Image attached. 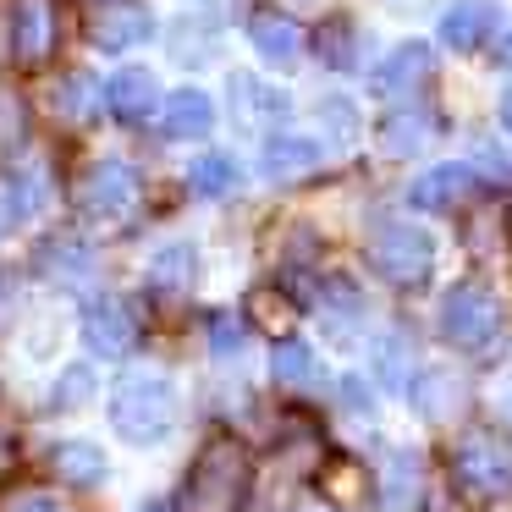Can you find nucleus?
<instances>
[{
	"label": "nucleus",
	"mask_w": 512,
	"mask_h": 512,
	"mask_svg": "<svg viewBox=\"0 0 512 512\" xmlns=\"http://www.w3.org/2000/svg\"><path fill=\"white\" fill-rule=\"evenodd\" d=\"M369 265L380 270V281L391 287H424L435 265V243L408 221H386L369 232Z\"/></svg>",
	"instance_id": "5"
},
{
	"label": "nucleus",
	"mask_w": 512,
	"mask_h": 512,
	"mask_svg": "<svg viewBox=\"0 0 512 512\" xmlns=\"http://www.w3.org/2000/svg\"><path fill=\"white\" fill-rule=\"evenodd\" d=\"M314 50H320V61L325 67H353V56H358V39H353V23H325L320 28V39H314Z\"/></svg>",
	"instance_id": "26"
},
{
	"label": "nucleus",
	"mask_w": 512,
	"mask_h": 512,
	"mask_svg": "<svg viewBox=\"0 0 512 512\" xmlns=\"http://www.w3.org/2000/svg\"><path fill=\"white\" fill-rule=\"evenodd\" d=\"M111 424H116V435L133 441V446L166 441L171 424H177V391H171V380L166 375H127V380H116Z\"/></svg>",
	"instance_id": "2"
},
{
	"label": "nucleus",
	"mask_w": 512,
	"mask_h": 512,
	"mask_svg": "<svg viewBox=\"0 0 512 512\" xmlns=\"http://www.w3.org/2000/svg\"><path fill=\"white\" fill-rule=\"evenodd\" d=\"M501 67H512V34L501 39Z\"/></svg>",
	"instance_id": "36"
},
{
	"label": "nucleus",
	"mask_w": 512,
	"mask_h": 512,
	"mask_svg": "<svg viewBox=\"0 0 512 512\" xmlns=\"http://www.w3.org/2000/svg\"><path fill=\"white\" fill-rule=\"evenodd\" d=\"M457 402V380L446 375V369H430V375L419 380V413H430V419H446Z\"/></svg>",
	"instance_id": "27"
},
{
	"label": "nucleus",
	"mask_w": 512,
	"mask_h": 512,
	"mask_svg": "<svg viewBox=\"0 0 512 512\" xmlns=\"http://www.w3.org/2000/svg\"><path fill=\"white\" fill-rule=\"evenodd\" d=\"M441 336L463 353H479L501 336V298L485 281H457L441 303Z\"/></svg>",
	"instance_id": "3"
},
{
	"label": "nucleus",
	"mask_w": 512,
	"mask_h": 512,
	"mask_svg": "<svg viewBox=\"0 0 512 512\" xmlns=\"http://www.w3.org/2000/svg\"><path fill=\"white\" fill-rule=\"evenodd\" d=\"M342 397H347V402H353V408H358V413H364V408H369V397H364V386H358V380H342Z\"/></svg>",
	"instance_id": "34"
},
{
	"label": "nucleus",
	"mask_w": 512,
	"mask_h": 512,
	"mask_svg": "<svg viewBox=\"0 0 512 512\" xmlns=\"http://www.w3.org/2000/svg\"><path fill=\"white\" fill-rule=\"evenodd\" d=\"M138 512H177L171 501H149V507H138Z\"/></svg>",
	"instance_id": "37"
},
{
	"label": "nucleus",
	"mask_w": 512,
	"mask_h": 512,
	"mask_svg": "<svg viewBox=\"0 0 512 512\" xmlns=\"http://www.w3.org/2000/svg\"><path fill=\"white\" fill-rule=\"evenodd\" d=\"M89 369H67V375H61V386H56V408H78L83 397H89Z\"/></svg>",
	"instance_id": "31"
},
{
	"label": "nucleus",
	"mask_w": 512,
	"mask_h": 512,
	"mask_svg": "<svg viewBox=\"0 0 512 512\" xmlns=\"http://www.w3.org/2000/svg\"><path fill=\"white\" fill-rule=\"evenodd\" d=\"M50 468H56L67 485L94 490L105 479V452H100V446H89V441H61L56 452H50Z\"/></svg>",
	"instance_id": "22"
},
{
	"label": "nucleus",
	"mask_w": 512,
	"mask_h": 512,
	"mask_svg": "<svg viewBox=\"0 0 512 512\" xmlns=\"http://www.w3.org/2000/svg\"><path fill=\"white\" fill-rule=\"evenodd\" d=\"M83 342L100 358H127L138 347V320L122 298H94L83 309Z\"/></svg>",
	"instance_id": "7"
},
{
	"label": "nucleus",
	"mask_w": 512,
	"mask_h": 512,
	"mask_svg": "<svg viewBox=\"0 0 512 512\" xmlns=\"http://www.w3.org/2000/svg\"><path fill=\"white\" fill-rule=\"evenodd\" d=\"M232 111H237V122L265 127V122H281L292 105H287V94H276L270 83H259V78H232Z\"/></svg>",
	"instance_id": "18"
},
{
	"label": "nucleus",
	"mask_w": 512,
	"mask_h": 512,
	"mask_svg": "<svg viewBox=\"0 0 512 512\" xmlns=\"http://www.w3.org/2000/svg\"><path fill=\"white\" fill-rule=\"evenodd\" d=\"M6 512H72V507H61L56 496H39V490H28V496H12V501H6Z\"/></svg>",
	"instance_id": "32"
},
{
	"label": "nucleus",
	"mask_w": 512,
	"mask_h": 512,
	"mask_svg": "<svg viewBox=\"0 0 512 512\" xmlns=\"http://www.w3.org/2000/svg\"><path fill=\"white\" fill-rule=\"evenodd\" d=\"M210 127H215V105L199 89H177L160 105V133L166 138H204Z\"/></svg>",
	"instance_id": "16"
},
{
	"label": "nucleus",
	"mask_w": 512,
	"mask_h": 512,
	"mask_svg": "<svg viewBox=\"0 0 512 512\" xmlns=\"http://www.w3.org/2000/svg\"><path fill=\"white\" fill-rule=\"evenodd\" d=\"M248 479H254V463H248L243 441H232V435L204 441V452L188 468V512H243Z\"/></svg>",
	"instance_id": "1"
},
{
	"label": "nucleus",
	"mask_w": 512,
	"mask_h": 512,
	"mask_svg": "<svg viewBox=\"0 0 512 512\" xmlns=\"http://www.w3.org/2000/svg\"><path fill=\"white\" fill-rule=\"evenodd\" d=\"M320 116H325V127L336 133V144H347V138H353V105H347L342 94H325V100H320Z\"/></svg>",
	"instance_id": "29"
},
{
	"label": "nucleus",
	"mask_w": 512,
	"mask_h": 512,
	"mask_svg": "<svg viewBox=\"0 0 512 512\" xmlns=\"http://www.w3.org/2000/svg\"><path fill=\"white\" fill-rule=\"evenodd\" d=\"M468 193H474V171L457 166V160H446V166H430V171L413 177L408 204L424 210V215H446V210H457V204H468Z\"/></svg>",
	"instance_id": "10"
},
{
	"label": "nucleus",
	"mask_w": 512,
	"mask_h": 512,
	"mask_svg": "<svg viewBox=\"0 0 512 512\" xmlns=\"http://www.w3.org/2000/svg\"><path fill=\"white\" fill-rule=\"evenodd\" d=\"M50 50H56V0H17V12H12L17 67H45Z\"/></svg>",
	"instance_id": "8"
},
{
	"label": "nucleus",
	"mask_w": 512,
	"mask_h": 512,
	"mask_svg": "<svg viewBox=\"0 0 512 512\" xmlns=\"http://www.w3.org/2000/svg\"><path fill=\"white\" fill-rule=\"evenodd\" d=\"M155 34V17H149V6H138V0H100V12H94L89 23V39L100 50H133L144 45V39Z\"/></svg>",
	"instance_id": "9"
},
{
	"label": "nucleus",
	"mask_w": 512,
	"mask_h": 512,
	"mask_svg": "<svg viewBox=\"0 0 512 512\" xmlns=\"http://www.w3.org/2000/svg\"><path fill=\"white\" fill-rule=\"evenodd\" d=\"M210 347L215 358H237L243 353V320L237 314H210Z\"/></svg>",
	"instance_id": "28"
},
{
	"label": "nucleus",
	"mask_w": 512,
	"mask_h": 512,
	"mask_svg": "<svg viewBox=\"0 0 512 512\" xmlns=\"http://www.w3.org/2000/svg\"><path fill=\"white\" fill-rule=\"evenodd\" d=\"M248 45H254L270 67H298L309 39H303V28L292 23L287 12H254L248 17Z\"/></svg>",
	"instance_id": "11"
},
{
	"label": "nucleus",
	"mask_w": 512,
	"mask_h": 512,
	"mask_svg": "<svg viewBox=\"0 0 512 512\" xmlns=\"http://www.w3.org/2000/svg\"><path fill=\"white\" fill-rule=\"evenodd\" d=\"M402 364H408V342L391 336L386 342V386H402Z\"/></svg>",
	"instance_id": "33"
},
{
	"label": "nucleus",
	"mask_w": 512,
	"mask_h": 512,
	"mask_svg": "<svg viewBox=\"0 0 512 512\" xmlns=\"http://www.w3.org/2000/svg\"><path fill=\"white\" fill-rule=\"evenodd\" d=\"M501 127H507V138H512V89L501 94Z\"/></svg>",
	"instance_id": "35"
},
{
	"label": "nucleus",
	"mask_w": 512,
	"mask_h": 512,
	"mask_svg": "<svg viewBox=\"0 0 512 512\" xmlns=\"http://www.w3.org/2000/svg\"><path fill=\"white\" fill-rule=\"evenodd\" d=\"M28 138H34V116H28L23 89L0 83V166H12V160L28 149Z\"/></svg>",
	"instance_id": "19"
},
{
	"label": "nucleus",
	"mask_w": 512,
	"mask_h": 512,
	"mask_svg": "<svg viewBox=\"0 0 512 512\" xmlns=\"http://www.w3.org/2000/svg\"><path fill=\"white\" fill-rule=\"evenodd\" d=\"M375 138H380V149H386V155H419V149L435 138V116L424 111V105H402V111L380 116Z\"/></svg>",
	"instance_id": "15"
},
{
	"label": "nucleus",
	"mask_w": 512,
	"mask_h": 512,
	"mask_svg": "<svg viewBox=\"0 0 512 512\" xmlns=\"http://www.w3.org/2000/svg\"><path fill=\"white\" fill-rule=\"evenodd\" d=\"M105 105H111L116 122H149V111L160 105V83L149 78V72L127 67L105 83Z\"/></svg>",
	"instance_id": "14"
},
{
	"label": "nucleus",
	"mask_w": 512,
	"mask_h": 512,
	"mask_svg": "<svg viewBox=\"0 0 512 512\" xmlns=\"http://www.w3.org/2000/svg\"><path fill=\"white\" fill-rule=\"evenodd\" d=\"M138 204V171L122 166V160H100V166L83 171L78 182V210L94 215V221H122Z\"/></svg>",
	"instance_id": "6"
},
{
	"label": "nucleus",
	"mask_w": 512,
	"mask_h": 512,
	"mask_svg": "<svg viewBox=\"0 0 512 512\" xmlns=\"http://www.w3.org/2000/svg\"><path fill=\"white\" fill-rule=\"evenodd\" d=\"M452 474H457V485L479 501L512 496V446L490 430H468L463 441L452 446Z\"/></svg>",
	"instance_id": "4"
},
{
	"label": "nucleus",
	"mask_w": 512,
	"mask_h": 512,
	"mask_svg": "<svg viewBox=\"0 0 512 512\" xmlns=\"http://www.w3.org/2000/svg\"><path fill=\"white\" fill-rule=\"evenodd\" d=\"M94 94H100V83H94L89 72H72V78L56 89V111L67 116V122H89V116H94Z\"/></svg>",
	"instance_id": "25"
},
{
	"label": "nucleus",
	"mask_w": 512,
	"mask_h": 512,
	"mask_svg": "<svg viewBox=\"0 0 512 512\" xmlns=\"http://www.w3.org/2000/svg\"><path fill=\"white\" fill-rule=\"evenodd\" d=\"M501 12H496V0H452L441 17V39L452 50H479L490 34H496Z\"/></svg>",
	"instance_id": "12"
},
{
	"label": "nucleus",
	"mask_w": 512,
	"mask_h": 512,
	"mask_svg": "<svg viewBox=\"0 0 512 512\" xmlns=\"http://www.w3.org/2000/svg\"><path fill=\"white\" fill-rule=\"evenodd\" d=\"M430 67H435L430 45L408 39V45H397V50H391V56L375 67V89L386 94V100H402V94H413L424 78H430Z\"/></svg>",
	"instance_id": "13"
},
{
	"label": "nucleus",
	"mask_w": 512,
	"mask_h": 512,
	"mask_svg": "<svg viewBox=\"0 0 512 512\" xmlns=\"http://www.w3.org/2000/svg\"><path fill=\"white\" fill-rule=\"evenodd\" d=\"M193 270H199V259H193L188 243L160 248V254L149 259V292H160V298H177V292L193 287Z\"/></svg>",
	"instance_id": "23"
},
{
	"label": "nucleus",
	"mask_w": 512,
	"mask_h": 512,
	"mask_svg": "<svg viewBox=\"0 0 512 512\" xmlns=\"http://www.w3.org/2000/svg\"><path fill=\"white\" fill-rule=\"evenodd\" d=\"M270 375H276L281 386H292V391H314V386H320V358H314L309 342H298V336H281V342H276V358H270Z\"/></svg>",
	"instance_id": "21"
},
{
	"label": "nucleus",
	"mask_w": 512,
	"mask_h": 512,
	"mask_svg": "<svg viewBox=\"0 0 512 512\" xmlns=\"http://www.w3.org/2000/svg\"><path fill=\"white\" fill-rule=\"evenodd\" d=\"M320 155H325V149L314 144V138L281 133V138H270V144H265V171L276 182H292V177H309V171L320 166Z\"/></svg>",
	"instance_id": "17"
},
{
	"label": "nucleus",
	"mask_w": 512,
	"mask_h": 512,
	"mask_svg": "<svg viewBox=\"0 0 512 512\" xmlns=\"http://www.w3.org/2000/svg\"><path fill=\"white\" fill-rule=\"evenodd\" d=\"M39 270H45L50 281L78 287V281L94 276V254H89V243H78V237H50V243L39 248Z\"/></svg>",
	"instance_id": "20"
},
{
	"label": "nucleus",
	"mask_w": 512,
	"mask_h": 512,
	"mask_svg": "<svg viewBox=\"0 0 512 512\" xmlns=\"http://www.w3.org/2000/svg\"><path fill=\"white\" fill-rule=\"evenodd\" d=\"M188 182H193V193H199V199H226V193H237L243 171H237L232 155H204V160H193Z\"/></svg>",
	"instance_id": "24"
},
{
	"label": "nucleus",
	"mask_w": 512,
	"mask_h": 512,
	"mask_svg": "<svg viewBox=\"0 0 512 512\" xmlns=\"http://www.w3.org/2000/svg\"><path fill=\"white\" fill-rule=\"evenodd\" d=\"M254 314H259L265 331H281V325L292 320V303L281 298V292H254Z\"/></svg>",
	"instance_id": "30"
}]
</instances>
